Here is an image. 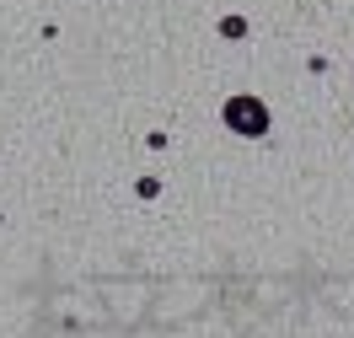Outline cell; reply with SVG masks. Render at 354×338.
I'll return each mask as SVG.
<instances>
[{
  "instance_id": "6da1fadb",
  "label": "cell",
  "mask_w": 354,
  "mask_h": 338,
  "mask_svg": "<svg viewBox=\"0 0 354 338\" xmlns=\"http://www.w3.org/2000/svg\"><path fill=\"white\" fill-rule=\"evenodd\" d=\"M225 124L236 129V135H263L268 129V108L258 97H231L225 102Z\"/></svg>"
}]
</instances>
